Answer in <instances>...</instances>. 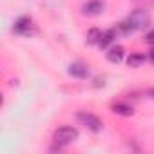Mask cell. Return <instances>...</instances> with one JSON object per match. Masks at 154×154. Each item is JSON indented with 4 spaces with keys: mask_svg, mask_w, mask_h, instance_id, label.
Wrapping results in <instances>:
<instances>
[{
    "mask_svg": "<svg viewBox=\"0 0 154 154\" xmlns=\"http://www.w3.org/2000/svg\"><path fill=\"white\" fill-rule=\"evenodd\" d=\"M74 140H78V131H76L74 127H60V129H56L53 132V141L56 145L65 147V145L72 143Z\"/></svg>",
    "mask_w": 154,
    "mask_h": 154,
    "instance_id": "6da1fadb",
    "label": "cell"
},
{
    "mask_svg": "<svg viewBox=\"0 0 154 154\" xmlns=\"http://www.w3.org/2000/svg\"><path fill=\"white\" fill-rule=\"evenodd\" d=\"M76 120H78L84 127H87L91 132H100L103 129V122L94 116L93 112H87V111H78L76 112Z\"/></svg>",
    "mask_w": 154,
    "mask_h": 154,
    "instance_id": "7a4b0ae2",
    "label": "cell"
},
{
    "mask_svg": "<svg viewBox=\"0 0 154 154\" xmlns=\"http://www.w3.org/2000/svg\"><path fill=\"white\" fill-rule=\"evenodd\" d=\"M13 29H15L18 35H24V36H29V35H35V33H36V27H35V24H33V20H31L29 17H20V18L15 22Z\"/></svg>",
    "mask_w": 154,
    "mask_h": 154,
    "instance_id": "3957f363",
    "label": "cell"
},
{
    "mask_svg": "<svg viewBox=\"0 0 154 154\" xmlns=\"http://www.w3.org/2000/svg\"><path fill=\"white\" fill-rule=\"evenodd\" d=\"M129 20L134 24L136 29H145L149 24H150V17L145 9H134L131 15H129Z\"/></svg>",
    "mask_w": 154,
    "mask_h": 154,
    "instance_id": "277c9868",
    "label": "cell"
},
{
    "mask_svg": "<svg viewBox=\"0 0 154 154\" xmlns=\"http://www.w3.org/2000/svg\"><path fill=\"white\" fill-rule=\"evenodd\" d=\"M105 4H103V0H89V2H85L82 6V13L85 17H98L102 15Z\"/></svg>",
    "mask_w": 154,
    "mask_h": 154,
    "instance_id": "5b68a950",
    "label": "cell"
},
{
    "mask_svg": "<svg viewBox=\"0 0 154 154\" xmlns=\"http://www.w3.org/2000/svg\"><path fill=\"white\" fill-rule=\"evenodd\" d=\"M69 74L74 76V78H78V80H85L89 76V69H87V65H84L80 62H74L69 65Z\"/></svg>",
    "mask_w": 154,
    "mask_h": 154,
    "instance_id": "8992f818",
    "label": "cell"
},
{
    "mask_svg": "<svg viewBox=\"0 0 154 154\" xmlns=\"http://www.w3.org/2000/svg\"><path fill=\"white\" fill-rule=\"evenodd\" d=\"M123 54H125V49L122 45H112L109 51H107V60L112 62V63H120L123 60Z\"/></svg>",
    "mask_w": 154,
    "mask_h": 154,
    "instance_id": "52a82bcc",
    "label": "cell"
},
{
    "mask_svg": "<svg viewBox=\"0 0 154 154\" xmlns=\"http://www.w3.org/2000/svg\"><path fill=\"white\" fill-rule=\"evenodd\" d=\"M112 112L114 114H120V116H132V107L131 105H127V103H122V102H116V103H112Z\"/></svg>",
    "mask_w": 154,
    "mask_h": 154,
    "instance_id": "ba28073f",
    "label": "cell"
},
{
    "mask_svg": "<svg viewBox=\"0 0 154 154\" xmlns=\"http://www.w3.org/2000/svg\"><path fill=\"white\" fill-rule=\"evenodd\" d=\"M102 35H103V33H102L98 27H91V29L85 33V40H87V44H100Z\"/></svg>",
    "mask_w": 154,
    "mask_h": 154,
    "instance_id": "9c48e42d",
    "label": "cell"
},
{
    "mask_svg": "<svg viewBox=\"0 0 154 154\" xmlns=\"http://www.w3.org/2000/svg\"><path fill=\"white\" fill-rule=\"evenodd\" d=\"M143 62H145V54H141V53H132V54L127 58L129 67H140Z\"/></svg>",
    "mask_w": 154,
    "mask_h": 154,
    "instance_id": "30bf717a",
    "label": "cell"
},
{
    "mask_svg": "<svg viewBox=\"0 0 154 154\" xmlns=\"http://www.w3.org/2000/svg\"><path fill=\"white\" fill-rule=\"evenodd\" d=\"M114 36H116V31H114V29H109V31H105V33L102 35V40H100V47H107L109 44H112Z\"/></svg>",
    "mask_w": 154,
    "mask_h": 154,
    "instance_id": "8fae6325",
    "label": "cell"
},
{
    "mask_svg": "<svg viewBox=\"0 0 154 154\" xmlns=\"http://www.w3.org/2000/svg\"><path fill=\"white\" fill-rule=\"evenodd\" d=\"M120 29L123 31V33H132V31H136V27H134V24L127 18V20H123L122 24H120Z\"/></svg>",
    "mask_w": 154,
    "mask_h": 154,
    "instance_id": "7c38bea8",
    "label": "cell"
},
{
    "mask_svg": "<svg viewBox=\"0 0 154 154\" xmlns=\"http://www.w3.org/2000/svg\"><path fill=\"white\" fill-rule=\"evenodd\" d=\"M145 42H147V44H150V45H154V31L147 33V36H145Z\"/></svg>",
    "mask_w": 154,
    "mask_h": 154,
    "instance_id": "4fadbf2b",
    "label": "cell"
},
{
    "mask_svg": "<svg viewBox=\"0 0 154 154\" xmlns=\"http://www.w3.org/2000/svg\"><path fill=\"white\" fill-rule=\"evenodd\" d=\"M149 60L154 63V49H150V51H149Z\"/></svg>",
    "mask_w": 154,
    "mask_h": 154,
    "instance_id": "5bb4252c",
    "label": "cell"
},
{
    "mask_svg": "<svg viewBox=\"0 0 154 154\" xmlns=\"http://www.w3.org/2000/svg\"><path fill=\"white\" fill-rule=\"evenodd\" d=\"M150 96H152V98H154V89H152V91H150Z\"/></svg>",
    "mask_w": 154,
    "mask_h": 154,
    "instance_id": "9a60e30c",
    "label": "cell"
}]
</instances>
